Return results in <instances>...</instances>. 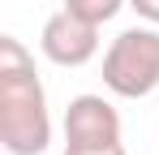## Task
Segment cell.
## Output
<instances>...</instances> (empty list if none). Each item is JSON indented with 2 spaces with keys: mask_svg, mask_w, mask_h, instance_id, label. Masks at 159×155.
Wrapping results in <instances>:
<instances>
[{
  "mask_svg": "<svg viewBox=\"0 0 159 155\" xmlns=\"http://www.w3.org/2000/svg\"><path fill=\"white\" fill-rule=\"evenodd\" d=\"M52 142L48 91L22 39H0V147L9 155H43Z\"/></svg>",
  "mask_w": 159,
  "mask_h": 155,
  "instance_id": "obj_1",
  "label": "cell"
},
{
  "mask_svg": "<svg viewBox=\"0 0 159 155\" xmlns=\"http://www.w3.org/2000/svg\"><path fill=\"white\" fill-rule=\"evenodd\" d=\"M103 86L120 99H146L159 86V30L129 26L103 52Z\"/></svg>",
  "mask_w": 159,
  "mask_h": 155,
  "instance_id": "obj_2",
  "label": "cell"
},
{
  "mask_svg": "<svg viewBox=\"0 0 159 155\" xmlns=\"http://www.w3.org/2000/svg\"><path fill=\"white\" fill-rule=\"evenodd\" d=\"M39 48H43V56H48L52 65L78 69V65H86V60L99 52V26H90V22H82V17H73L69 9H60V13H52V17L43 22Z\"/></svg>",
  "mask_w": 159,
  "mask_h": 155,
  "instance_id": "obj_3",
  "label": "cell"
},
{
  "mask_svg": "<svg viewBox=\"0 0 159 155\" xmlns=\"http://www.w3.org/2000/svg\"><path fill=\"white\" fill-rule=\"evenodd\" d=\"M120 142V112L103 95H73L65 108V147H112Z\"/></svg>",
  "mask_w": 159,
  "mask_h": 155,
  "instance_id": "obj_4",
  "label": "cell"
},
{
  "mask_svg": "<svg viewBox=\"0 0 159 155\" xmlns=\"http://www.w3.org/2000/svg\"><path fill=\"white\" fill-rule=\"evenodd\" d=\"M65 9L73 17H82V22H90V26H103L125 9V0H65Z\"/></svg>",
  "mask_w": 159,
  "mask_h": 155,
  "instance_id": "obj_5",
  "label": "cell"
},
{
  "mask_svg": "<svg viewBox=\"0 0 159 155\" xmlns=\"http://www.w3.org/2000/svg\"><path fill=\"white\" fill-rule=\"evenodd\" d=\"M65 155H129L125 142H112V147H65Z\"/></svg>",
  "mask_w": 159,
  "mask_h": 155,
  "instance_id": "obj_6",
  "label": "cell"
},
{
  "mask_svg": "<svg viewBox=\"0 0 159 155\" xmlns=\"http://www.w3.org/2000/svg\"><path fill=\"white\" fill-rule=\"evenodd\" d=\"M129 9L138 17H146L151 26H159V0H129Z\"/></svg>",
  "mask_w": 159,
  "mask_h": 155,
  "instance_id": "obj_7",
  "label": "cell"
}]
</instances>
